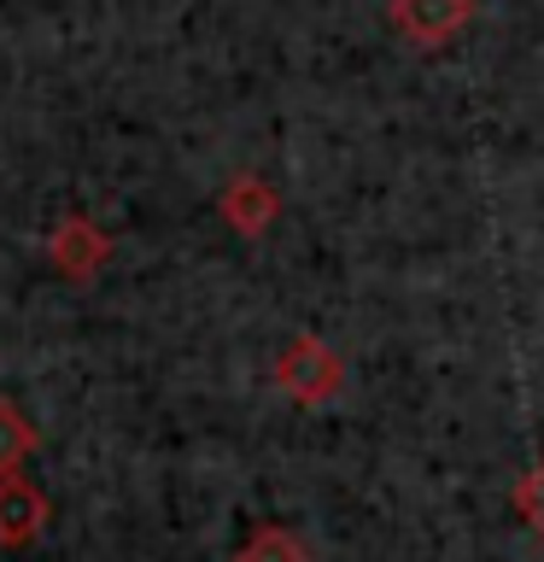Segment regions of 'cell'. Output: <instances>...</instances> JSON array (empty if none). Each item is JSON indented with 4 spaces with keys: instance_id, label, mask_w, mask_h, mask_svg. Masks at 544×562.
Listing matches in <instances>:
<instances>
[{
    "instance_id": "obj_1",
    "label": "cell",
    "mask_w": 544,
    "mask_h": 562,
    "mask_svg": "<svg viewBox=\"0 0 544 562\" xmlns=\"http://www.w3.org/2000/svg\"><path fill=\"white\" fill-rule=\"evenodd\" d=\"M42 527H47L42 486L24 481V474H7V481H0V544H7V551H18V544H30Z\"/></svg>"
},
{
    "instance_id": "obj_2",
    "label": "cell",
    "mask_w": 544,
    "mask_h": 562,
    "mask_svg": "<svg viewBox=\"0 0 544 562\" xmlns=\"http://www.w3.org/2000/svg\"><path fill=\"white\" fill-rule=\"evenodd\" d=\"M281 386L305 404H322V398H333V386H340V363H333L316 340H298L287 358H281Z\"/></svg>"
},
{
    "instance_id": "obj_3",
    "label": "cell",
    "mask_w": 544,
    "mask_h": 562,
    "mask_svg": "<svg viewBox=\"0 0 544 562\" xmlns=\"http://www.w3.org/2000/svg\"><path fill=\"white\" fill-rule=\"evenodd\" d=\"M468 12H474V0H393V18L416 42H445Z\"/></svg>"
},
{
    "instance_id": "obj_4",
    "label": "cell",
    "mask_w": 544,
    "mask_h": 562,
    "mask_svg": "<svg viewBox=\"0 0 544 562\" xmlns=\"http://www.w3.org/2000/svg\"><path fill=\"white\" fill-rule=\"evenodd\" d=\"M53 258H59L65 276H88L105 258V235L88 217H65L59 235H53Z\"/></svg>"
},
{
    "instance_id": "obj_5",
    "label": "cell",
    "mask_w": 544,
    "mask_h": 562,
    "mask_svg": "<svg viewBox=\"0 0 544 562\" xmlns=\"http://www.w3.org/2000/svg\"><path fill=\"white\" fill-rule=\"evenodd\" d=\"M35 451V422L18 411L12 398H0V481L7 474H18V463Z\"/></svg>"
},
{
    "instance_id": "obj_6",
    "label": "cell",
    "mask_w": 544,
    "mask_h": 562,
    "mask_svg": "<svg viewBox=\"0 0 544 562\" xmlns=\"http://www.w3.org/2000/svg\"><path fill=\"white\" fill-rule=\"evenodd\" d=\"M223 211H228V223H235V228L258 235V228L275 217V193L263 182H235V188H228V200H223Z\"/></svg>"
},
{
    "instance_id": "obj_7",
    "label": "cell",
    "mask_w": 544,
    "mask_h": 562,
    "mask_svg": "<svg viewBox=\"0 0 544 562\" xmlns=\"http://www.w3.org/2000/svg\"><path fill=\"white\" fill-rule=\"evenodd\" d=\"M235 562H310V551L287 533V527H258V533L240 544Z\"/></svg>"
},
{
    "instance_id": "obj_8",
    "label": "cell",
    "mask_w": 544,
    "mask_h": 562,
    "mask_svg": "<svg viewBox=\"0 0 544 562\" xmlns=\"http://www.w3.org/2000/svg\"><path fill=\"white\" fill-rule=\"evenodd\" d=\"M515 509H521L526 527H539V533H544V457L515 481Z\"/></svg>"
}]
</instances>
